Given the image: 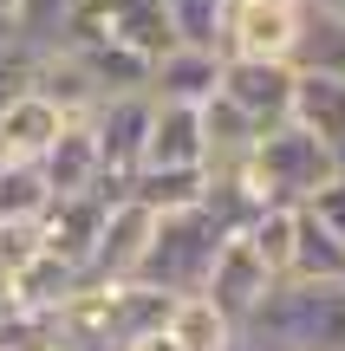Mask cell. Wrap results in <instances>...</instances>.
Listing matches in <instances>:
<instances>
[{
	"instance_id": "7c38bea8",
	"label": "cell",
	"mask_w": 345,
	"mask_h": 351,
	"mask_svg": "<svg viewBox=\"0 0 345 351\" xmlns=\"http://www.w3.org/2000/svg\"><path fill=\"white\" fill-rule=\"evenodd\" d=\"M287 124H300L307 137H320L326 150L345 163V85H339V78L300 72L294 78V111H287Z\"/></svg>"
},
{
	"instance_id": "30bf717a",
	"label": "cell",
	"mask_w": 345,
	"mask_h": 351,
	"mask_svg": "<svg viewBox=\"0 0 345 351\" xmlns=\"http://www.w3.org/2000/svg\"><path fill=\"white\" fill-rule=\"evenodd\" d=\"M215 91H222V52L169 46L163 59L150 65V91H143V98H156V104H189V111H202Z\"/></svg>"
},
{
	"instance_id": "9c48e42d",
	"label": "cell",
	"mask_w": 345,
	"mask_h": 351,
	"mask_svg": "<svg viewBox=\"0 0 345 351\" xmlns=\"http://www.w3.org/2000/svg\"><path fill=\"white\" fill-rule=\"evenodd\" d=\"M267 287H274V280H267V267H261L254 254H248V241H241V234H228L195 300H209L222 319H228V326H241V319L254 313L261 300H267Z\"/></svg>"
},
{
	"instance_id": "44dd1931",
	"label": "cell",
	"mask_w": 345,
	"mask_h": 351,
	"mask_svg": "<svg viewBox=\"0 0 345 351\" xmlns=\"http://www.w3.org/2000/svg\"><path fill=\"white\" fill-rule=\"evenodd\" d=\"M163 332L176 339V351H228V345H235V326H228L209 300H176Z\"/></svg>"
},
{
	"instance_id": "4316f807",
	"label": "cell",
	"mask_w": 345,
	"mask_h": 351,
	"mask_svg": "<svg viewBox=\"0 0 345 351\" xmlns=\"http://www.w3.org/2000/svg\"><path fill=\"white\" fill-rule=\"evenodd\" d=\"M124 351H176V339H169V332H143V339H130Z\"/></svg>"
},
{
	"instance_id": "7a4b0ae2",
	"label": "cell",
	"mask_w": 345,
	"mask_h": 351,
	"mask_svg": "<svg viewBox=\"0 0 345 351\" xmlns=\"http://www.w3.org/2000/svg\"><path fill=\"white\" fill-rule=\"evenodd\" d=\"M222 241H228V228L215 221L209 208H182V215H156L150 228V247H143L137 261V287L150 293H169V300H195L209 280V267H215Z\"/></svg>"
},
{
	"instance_id": "ac0fdd59",
	"label": "cell",
	"mask_w": 345,
	"mask_h": 351,
	"mask_svg": "<svg viewBox=\"0 0 345 351\" xmlns=\"http://www.w3.org/2000/svg\"><path fill=\"white\" fill-rule=\"evenodd\" d=\"M294 72H320V78H339L345 85V13L307 0V26H300V46H294Z\"/></svg>"
},
{
	"instance_id": "484cf974",
	"label": "cell",
	"mask_w": 345,
	"mask_h": 351,
	"mask_svg": "<svg viewBox=\"0 0 345 351\" xmlns=\"http://www.w3.org/2000/svg\"><path fill=\"white\" fill-rule=\"evenodd\" d=\"M26 72H33V65H26L20 52H7V59H0V111H7V104L26 91Z\"/></svg>"
},
{
	"instance_id": "83f0119b",
	"label": "cell",
	"mask_w": 345,
	"mask_h": 351,
	"mask_svg": "<svg viewBox=\"0 0 345 351\" xmlns=\"http://www.w3.org/2000/svg\"><path fill=\"white\" fill-rule=\"evenodd\" d=\"M7 52H13V13L0 7V59H7Z\"/></svg>"
},
{
	"instance_id": "5bb4252c",
	"label": "cell",
	"mask_w": 345,
	"mask_h": 351,
	"mask_svg": "<svg viewBox=\"0 0 345 351\" xmlns=\"http://www.w3.org/2000/svg\"><path fill=\"white\" fill-rule=\"evenodd\" d=\"M39 176H46L52 195H91V189H98V150H91V130L85 124H65L59 143L39 156Z\"/></svg>"
},
{
	"instance_id": "4dcf8cb0",
	"label": "cell",
	"mask_w": 345,
	"mask_h": 351,
	"mask_svg": "<svg viewBox=\"0 0 345 351\" xmlns=\"http://www.w3.org/2000/svg\"><path fill=\"white\" fill-rule=\"evenodd\" d=\"M0 163H7V156H0Z\"/></svg>"
},
{
	"instance_id": "d4e9b609",
	"label": "cell",
	"mask_w": 345,
	"mask_h": 351,
	"mask_svg": "<svg viewBox=\"0 0 345 351\" xmlns=\"http://www.w3.org/2000/svg\"><path fill=\"white\" fill-rule=\"evenodd\" d=\"M300 215H313V221H320V228H333V234L345 241V176H339L333 189H320V195H313V202H307V208H300Z\"/></svg>"
},
{
	"instance_id": "d6986e66",
	"label": "cell",
	"mask_w": 345,
	"mask_h": 351,
	"mask_svg": "<svg viewBox=\"0 0 345 351\" xmlns=\"http://www.w3.org/2000/svg\"><path fill=\"white\" fill-rule=\"evenodd\" d=\"M65 26H72V0H13V52H20L26 65L59 52Z\"/></svg>"
},
{
	"instance_id": "6da1fadb",
	"label": "cell",
	"mask_w": 345,
	"mask_h": 351,
	"mask_svg": "<svg viewBox=\"0 0 345 351\" xmlns=\"http://www.w3.org/2000/svg\"><path fill=\"white\" fill-rule=\"evenodd\" d=\"M339 176H345V163L320 137H307L300 124L261 130L254 150H248V163H241V182H248V195H254L261 208H294V215L307 208L320 189H333Z\"/></svg>"
},
{
	"instance_id": "8992f818",
	"label": "cell",
	"mask_w": 345,
	"mask_h": 351,
	"mask_svg": "<svg viewBox=\"0 0 345 351\" xmlns=\"http://www.w3.org/2000/svg\"><path fill=\"white\" fill-rule=\"evenodd\" d=\"M150 228H156L150 208L117 195L111 208H104V228H98V241H91V261H85V274H78V287H130L143 247H150Z\"/></svg>"
},
{
	"instance_id": "e0dca14e",
	"label": "cell",
	"mask_w": 345,
	"mask_h": 351,
	"mask_svg": "<svg viewBox=\"0 0 345 351\" xmlns=\"http://www.w3.org/2000/svg\"><path fill=\"white\" fill-rule=\"evenodd\" d=\"M287 280H313V287H345V241L320 228L313 215H294V267Z\"/></svg>"
},
{
	"instance_id": "2e32d148",
	"label": "cell",
	"mask_w": 345,
	"mask_h": 351,
	"mask_svg": "<svg viewBox=\"0 0 345 351\" xmlns=\"http://www.w3.org/2000/svg\"><path fill=\"white\" fill-rule=\"evenodd\" d=\"M202 195H209V176L202 169H137L124 182V202H137V208H150V215L202 208Z\"/></svg>"
},
{
	"instance_id": "cb8c5ba5",
	"label": "cell",
	"mask_w": 345,
	"mask_h": 351,
	"mask_svg": "<svg viewBox=\"0 0 345 351\" xmlns=\"http://www.w3.org/2000/svg\"><path fill=\"white\" fill-rule=\"evenodd\" d=\"M26 261H39V228L33 221H7V228H0V274L13 280Z\"/></svg>"
},
{
	"instance_id": "ba28073f",
	"label": "cell",
	"mask_w": 345,
	"mask_h": 351,
	"mask_svg": "<svg viewBox=\"0 0 345 351\" xmlns=\"http://www.w3.org/2000/svg\"><path fill=\"white\" fill-rule=\"evenodd\" d=\"M104 208H111V195H52L46 202V215H39V254H52V261H65L72 274H85V261H91V241H98V228H104Z\"/></svg>"
},
{
	"instance_id": "7402d4cb",
	"label": "cell",
	"mask_w": 345,
	"mask_h": 351,
	"mask_svg": "<svg viewBox=\"0 0 345 351\" xmlns=\"http://www.w3.org/2000/svg\"><path fill=\"white\" fill-rule=\"evenodd\" d=\"M241 241H248V254L267 267V280H287V267H294V208H261L254 221L241 228Z\"/></svg>"
},
{
	"instance_id": "5b68a950",
	"label": "cell",
	"mask_w": 345,
	"mask_h": 351,
	"mask_svg": "<svg viewBox=\"0 0 345 351\" xmlns=\"http://www.w3.org/2000/svg\"><path fill=\"white\" fill-rule=\"evenodd\" d=\"M91 150H98V195H124V182L143 163V130H150V98L130 91V98H104L98 111L85 117Z\"/></svg>"
},
{
	"instance_id": "52a82bcc",
	"label": "cell",
	"mask_w": 345,
	"mask_h": 351,
	"mask_svg": "<svg viewBox=\"0 0 345 351\" xmlns=\"http://www.w3.org/2000/svg\"><path fill=\"white\" fill-rule=\"evenodd\" d=\"M294 65H261V59H222V91L215 98L228 104V111H241L254 130H274L287 124V111H294Z\"/></svg>"
},
{
	"instance_id": "ffe728a7",
	"label": "cell",
	"mask_w": 345,
	"mask_h": 351,
	"mask_svg": "<svg viewBox=\"0 0 345 351\" xmlns=\"http://www.w3.org/2000/svg\"><path fill=\"white\" fill-rule=\"evenodd\" d=\"M169 46L189 52H222V26H228V0H163Z\"/></svg>"
},
{
	"instance_id": "9a60e30c",
	"label": "cell",
	"mask_w": 345,
	"mask_h": 351,
	"mask_svg": "<svg viewBox=\"0 0 345 351\" xmlns=\"http://www.w3.org/2000/svg\"><path fill=\"white\" fill-rule=\"evenodd\" d=\"M78 293V274L65 261H52V254H39V261H26L20 274L7 280V306H20V313H39V319H52L65 300Z\"/></svg>"
},
{
	"instance_id": "277c9868",
	"label": "cell",
	"mask_w": 345,
	"mask_h": 351,
	"mask_svg": "<svg viewBox=\"0 0 345 351\" xmlns=\"http://www.w3.org/2000/svg\"><path fill=\"white\" fill-rule=\"evenodd\" d=\"M307 0H228L222 26V59H261V65H294Z\"/></svg>"
},
{
	"instance_id": "603a6c76",
	"label": "cell",
	"mask_w": 345,
	"mask_h": 351,
	"mask_svg": "<svg viewBox=\"0 0 345 351\" xmlns=\"http://www.w3.org/2000/svg\"><path fill=\"white\" fill-rule=\"evenodd\" d=\"M52 202L46 176H39V163H0V228L7 221H39Z\"/></svg>"
},
{
	"instance_id": "f546056e",
	"label": "cell",
	"mask_w": 345,
	"mask_h": 351,
	"mask_svg": "<svg viewBox=\"0 0 345 351\" xmlns=\"http://www.w3.org/2000/svg\"><path fill=\"white\" fill-rule=\"evenodd\" d=\"M0 7H7V13H13V0H0Z\"/></svg>"
},
{
	"instance_id": "3957f363",
	"label": "cell",
	"mask_w": 345,
	"mask_h": 351,
	"mask_svg": "<svg viewBox=\"0 0 345 351\" xmlns=\"http://www.w3.org/2000/svg\"><path fill=\"white\" fill-rule=\"evenodd\" d=\"M65 46H117V52H137V59L156 65L169 52L163 0H72Z\"/></svg>"
},
{
	"instance_id": "f1b7e54d",
	"label": "cell",
	"mask_w": 345,
	"mask_h": 351,
	"mask_svg": "<svg viewBox=\"0 0 345 351\" xmlns=\"http://www.w3.org/2000/svg\"><path fill=\"white\" fill-rule=\"evenodd\" d=\"M313 7H333V13H345V0H313Z\"/></svg>"
},
{
	"instance_id": "4fadbf2b",
	"label": "cell",
	"mask_w": 345,
	"mask_h": 351,
	"mask_svg": "<svg viewBox=\"0 0 345 351\" xmlns=\"http://www.w3.org/2000/svg\"><path fill=\"white\" fill-rule=\"evenodd\" d=\"M59 130H65V117L52 111L46 98L20 91V98L0 111V156H7V163H39V156L59 143Z\"/></svg>"
},
{
	"instance_id": "8fae6325",
	"label": "cell",
	"mask_w": 345,
	"mask_h": 351,
	"mask_svg": "<svg viewBox=\"0 0 345 351\" xmlns=\"http://www.w3.org/2000/svg\"><path fill=\"white\" fill-rule=\"evenodd\" d=\"M137 169H202V111L150 98V130H143Z\"/></svg>"
}]
</instances>
